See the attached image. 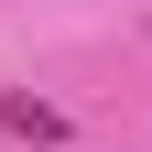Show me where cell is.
Returning <instances> with one entry per match:
<instances>
[{"instance_id": "cell-1", "label": "cell", "mask_w": 152, "mask_h": 152, "mask_svg": "<svg viewBox=\"0 0 152 152\" xmlns=\"http://www.w3.org/2000/svg\"><path fill=\"white\" fill-rule=\"evenodd\" d=\"M0 130H11V141H65V109H44V98H33V87H0Z\"/></svg>"}]
</instances>
